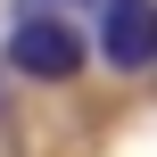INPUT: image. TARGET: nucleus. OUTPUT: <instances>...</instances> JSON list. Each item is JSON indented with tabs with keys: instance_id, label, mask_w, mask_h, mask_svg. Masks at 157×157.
I'll use <instances>...</instances> for the list:
<instances>
[{
	"instance_id": "1",
	"label": "nucleus",
	"mask_w": 157,
	"mask_h": 157,
	"mask_svg": "<svg viewBox=\"0 0 157 157\" xmlns=\"http://www.w3.org/2000/svg\"><path fill=\"white\" fill-rule=\"evenodd\" d=\"M8 66L33 83H75L83 75V33L66 17H17L8 25Z\"/></svg>"
},
{
	"instance_id": "2",
	"label": "nucleus",
	"mask_w": 157,
	"mask_h": 157,
	"mask_svg": "<svg viewBox=\"0 0 157 157\" xmlns=\"http://www.w3.org/2000/svg\"><path fill=\"white\" fill-rule=\"evenodd\" d=\"M99 50L116 75L157 66V0H99Z\"/></svg>"
},
{
	"instance_id": "3",
	"label": "nucleus",
	"mask_w": 157,
	"mask_h": 157,
	"mask_svg": "<svg viewBox=\"0 0 157 157\" xmlns=\"http://www.w3.org/2000/svg\"><path fill=\"white\" fill-rule=\"evenodd\" d=\"M66 8H99V0H17V17H66Z\"/></svg>"
}]
</instances>
